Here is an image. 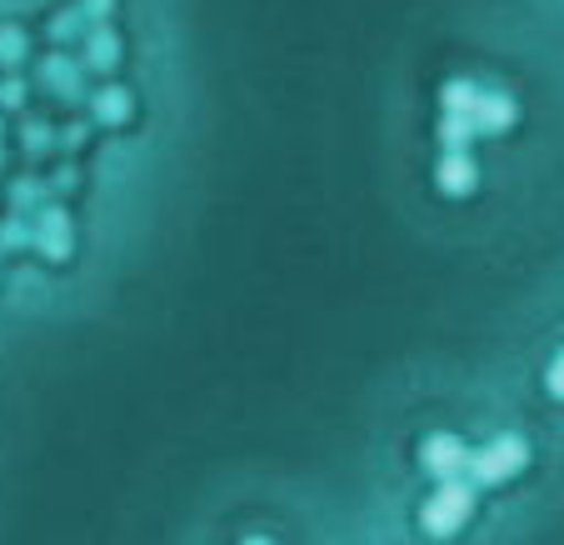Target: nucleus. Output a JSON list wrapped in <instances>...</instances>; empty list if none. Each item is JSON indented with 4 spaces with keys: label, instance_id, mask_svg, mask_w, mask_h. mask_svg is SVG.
I'll list each match as a JSON object with an SVG mask.
<instances>
[{
    "label": "nucleus",
    "instance_id": "f257e3e1",
    "mask_svg": "<svg viewBox=\"0 0 564 545\" xmlns=\"http://www.w3.org/2000/svg\"><path fill=\"white\" fill-rule=\"evenodd\" d=\"M510 126H514V100L505 90H479L469 81L445 86V120H440L445 146H469L475 136H500Z\"/></svg>",
    "mask_w": 564,
    "mask_h": 545
},
{
    "label": "nucleus",
    "instance_id": "f03ea898",
    "mask_svg": "<svg viewBox=\"0 0 564 545\" xmlns=\"http://www.w3.org/2000/svg\"><path fill=\"white\" fill-rule=\"evenodd\" d=\"M469 511H475V481L445 475V481L435 485V495L420 505V525H425L430 535H455L459 525L469 521Z\"/></svg>",
    "mask_w": 564,
    "mask_h": 545
},
{
    "label": "nucleus",
    "instance_id": "7ed1b4c3",
    "mask_svg": "<svg viewBox=\"0 0 564 545\" xmlns=\"http://www.w3.org/2000/svg\"><path fill=\"white\" fill-rule=\"evenodd\" d=\"M524 466H530V446H524L520 436H500V440H490V446L469 450V460H465V471L475 485H505L510 475H520Z\"/></svg>",
    "mask_w": 564,
    "mask_h": 545
},
{
    "label": "nucleus",
    "instance_id": "20e7f679",
    "mask_svg": "<svg viewBox=\"0 0 564 545\" xmlns=\"http://www.w3.org/2000/svg\"><path fill=\"white\" fill-rule=\"evenodd\" d=\"M475 181H479V165H475V156H469L465 146H449L445 156H440V165H435V185L445 195H469L475 191Z\"/></svg>",
    "mask_w": 564,
    "mask_h": 545
},
{
    "label": "nucleus",
    "instance_id": "39448f33",
    "mask_svg": "<svg viewBox=\"0 0 564 545\" xmlns=\"http://www.w3.org/2000/svg\"><path fill=\"white\" fill-rule=\"evenodd\" d=\"M465 460H469V450L459 446L455 436H430L425 446H420V466H425L435 481H445V475H459V471H465Z\"/></svg>",
    "mask_w": 564,
    "mask_h": 545
},
{
    "label": "nucleus",
    "instance_id": "423d86ee",
    "mask_svg": "<svg viewBox=\"0 0 564 545\" xmlns=\"http://www.w3.org/2000/svg\"><path fill=\"white\" fill-rule=\"evenodd\" d=\"M35 246H41V256L45 260H70V246H75V236H70V215L65 211H41V221H35Z\"/></svg>",
    "mask_w": 564,
    "mask_h": 545
},
{
    "label": "nucleus",
    "instance_id": "0eeeda50",
    "mask_svg": "<svg viewBox=\"0 0 564 545\" xmlns=\"http://www.w3.org/2000/svg\"><path fill=\"white\" fill-rule=\"evenodd\" d=\"M41 86L51 90V96H61V100H80L86 96V86H80V71H75L70 61H61V55H55V61H45V75H41Z\"/></svg>",
    "mask_w": 564,
    "mask_h": 545
},
{
    "label": "nucleus",
    "instance_id": "6e6552de",
    "mask_svg": "<svg viewBox=\"0 0 564 545\" xmlns=\"http://www.w3.org/2000/svg\"><path fill=\"white\" fill-rule=\"evenodd\" d=\"M90 110H96V120H100V126H126V120L135 116V100H130V90L106 86L96 100H90Z\"/></svg>",
    "mask_w": 564,
    "mask_h": 545
},
{
    "label": "nucleus",
    "instance_id": "1a4fd4ad",
    "mask_svg": "<svg viewBox=\"0 0 564 545\" xmlns=\"http://www.w3.org/2000/svg\"><path fill=\"white\" fill-rule=\"evenodd\" d=\"M110 11V0H90V6H75V11H65L61 15V21H55V41H70V35H80V31H75V25H90V21H96V15H106Z\"/></svg>",
    "mask_w": 564,
    "mask_h": 545
},
{
    "label": "nucleus",
    "instance_id": "9d476101",
    "mask_svg": "<svg viewBox=\"0 0 564 545\" xmlns=\"http://www.w3.org/2000/svg\"><path fill=\"white\" fill-rule=\"evenodd\" d=\"M86 55H90V65L96 71H110L116 65V55H120V45H116V35L100 25V31H90V45H86Z\"/></svg>",
    "mask_w": 564,
    "mask_h": 545
},
{
    "label": "nucleus",
    "instance_id": "9b49d317",
    "mask_svg": "<svg viewBox=\"0 0 564 545\" xmlns=\"http://www.w3.org/2000/svg\"><path fill=\"white\" fill-rule=\"evenodd\" d=\"M25 61V35L15 31V25H0V65L11 71V65Z\"/></svg>",
    "mask_w": 564,
    "mask_h": 545
},
{
    "label": "nucleus",
    "instance_id": "f8f14e48",
    "mask_svg": "<svg viewBox=\"0 0 564 545\" xmlns=\"http://www.w3.org/2000/svg\"><path fill=\"white\" fill-rule=\"evenodd\" d=\"M544 385H550V396L564 400V351L550 361V371H544Z\"/></svg>",
    "mask_w": 564,
    "mask_h": 545
},
{
    "label": "nucleus",
    "instance_id": "ddd939ff",
    "mask_svg": "<svg viewBox=\"0 0 564 545\" xmlns=\"http://www.w3.org/2000/svg\"><path fill=\"white\" fill-rule=\"evenodd\" d=\"M21 96H25V90L15 86V81H11V86H0V100H11V106H21Z\"/></svg>",
    "mask_w": 564,
    "mask_h": 545
}]
</instances>
